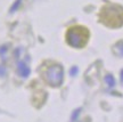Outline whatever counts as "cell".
Returning <instances> with one entry per match:
<instances>
[{
  "label": "cell",
  "mask_w": 123,
  "mask_h": 122,
  "mask_svg": "<svg viewBox=\"0 0 123 122\" xmlns=\"http://www.w3.org/2000/svg\"><path fill=\"white\" fill-rule=\"evenodd\" d=\"M100 22L108 27H120L123 25V7L110 4L100 10Z\"/></svg>",
  "instance_id": "6da1fadb"
},
{
  "label": "cell",
  "mask_w": 123,
  "mask_h": 122,
  "mask_svg": "<svg viewBox=\"0 0 123 122\" xmlns=\"http://www.w3.org/2000/svg\"><path fill=\"white\" fill-rule=\"evenodd\" d=\"M89 39V31L83 26H73L70 27L66 33V41L67 44L74 48H82L84 47Z\"/></svg>",
  "instance_id": "7a4b0ae2"
},
{
  "label": "cell",
  "mask_w": 123,
  "mask_h": 122,
  "mask_svg": "<svg viewBox=\"0 0 123 122\" xmlns=\"http://www.w3.org/2000/svg\"><path fill=\"white\" fill-rule=\"evenodd\" d=\"M63 75H64L63 67L58 64H54L46 69L42 77L48 84L53 86V87H58L63 82Z\"/></svg>",
  "instance_id": "3957f363"
},
{
  "label": "cell",
  "mask_w": 123,
  "mask_h": 122,
  "mask_svg": "<svg viewBox=\"0 0 123 122\" xmlns=\"http://www.w3.org/2000/svg\"><path fill=\"white\" fill-rule=\"evenodd\" d=\"M18 72H19V74L22 75V77H24V78H26L27 75L30 74V69L27 67L24 63H18Z\"/></svg>",
  "instance_id": "277c9868"
},
{
  "label": "cell",
  "mask_w": 123,
  "mask_h": 122,
  "mask_svg": "<svg viewBox=\"0 0 123 122\" xmlns=\"http://www.w3.org/2000/svg\"><path fill=\"white\" fill-rule=\"evenodd\" d=\"M114 48H115V50H116V54L123 57V41H120V42H117V44L115 45Z\"/></svg>",
  "instance_id": "5b68a950"
},
{
  "label": "cell",
  "mask_w": 123,
  "mask_h": 122,
  "mask_svg": "<svg viewBox=\"0 0 123 122\" xmlns=\"http://www.w3.org/2000/svg\"><path fill=\"white\" fill-rule=\"evenodd\" d=\"M105 81L107 82L108 87H114L115 86V80H114V78H113V75H106Z\"/></svg>",
  "instance_id": "8992f818"
},
{
  "label": "cell",
  "mask_w": 123,
  "mask_h": 122,
  "mask_svg": "<svg viewBox=\"0 0 123 122\" xmlns=\"http://www.w3.org/2000/svg\"><path fill=\"white\" fill-rule=\"evenodd\" d=\"M19 4H21V0H17V1L15 2V5H14L13 7H12V9H10V10H12V12H15V9H16L18 6H19Z\"/></svg>",
  "instance_id": "52a82bcc"
},
{
  "label": "cell",
  "mask_w": 123,
  "mask_h": 122,
  "mask_svg": "<svg viewBox=\"0 0 123 122\" xmlns=\"http://www.w3.org/2000/svg\"><path fill=\"white\" fill-rule=\"evenodd\" d=\"M76 73H78V67H76V66L72 67V69H71V75H75Z\"/></svg>",
  "instance_id": "ba28073f"
},
{
  "label": "cell",
  "mask_w": 123,
  "mask_h": 122,
  "mask_svg": "<svg viewBox=\"0 0 123 122\" xmlns=\"http://www.w3.org/2000/svg\"><path fill=\"white\" fill-rule=\"evenodd\" d=\"M4 74H5V69L0 67V75H4Z\"/></svg>",
  "instance_id": "9c48e42d"
},
{
  "label": "cell",
  "mask_w": 123,
  "mask_h": 122,
  "mask_svg": "<svg viewBox=\"0 0 123 122\" xmlns=\"http://www.w3.org/2000/svg\"><path fill=\"white\" fill-rule=\"evenodd\" d=\"M121 81L123 82V71H122V73H121Z\"/></svg>",
  "instance_id": "30bf717a"
}]
</instances>
